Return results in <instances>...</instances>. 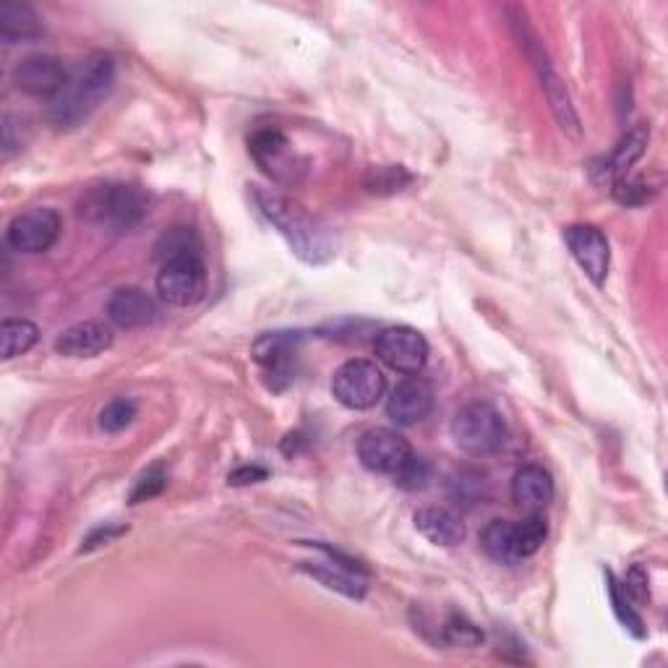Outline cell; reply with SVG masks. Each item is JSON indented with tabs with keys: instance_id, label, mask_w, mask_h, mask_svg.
I'll list each match as a JSON object with an SVG mask.
<instances>
[{
	"instance_id": "obj_5",
	"label": "cell",
	"mask_w": 668,
	"mask_h": 668,
	"mask_svg": "<svg viewBox=\"0 0 668 668\" xmlns=\"http://www.w3.org/2000/svg\"><path fill=\"white\" fill-rule=\"evenodd\" d=\"M387 379L372 361L353 358L332 376V395L347 410H368L384 397Z\"/></svg>"
},
{
	"instance_id": "obj_18",
	"label": "cell",
	"mask_w": 668,
	"mask_h": 668,
	"mask_svg": "<svg viewBox=\"0 0 668 668\" xmlns=\"http://www.w3.org/2000/svg\"><path fill=\"white\" fill-rule=\"evenodd\" d=\"M418 533L434 543V546L452 549L465 539V525L455 512L445 507H424L416 512Z\"/></svg>"
},
{
	"instance_id": "obj_20",
	"label": "cell",
	"mask_w": 668,
	"mask_h": 668,
	"mask_svg": "<svg viewBox=\"0 0 668 668\" xmlns=\"http://www.w3.org/2000/svg\"><path fill=\"white\" fill-rule=\"evenodd\" d=\"M45 34V27L29 6L3 3L0 6V38L6 42H29Z\"/></svg>"
},
{
	"instance_id": "obj_17",
	"label": "cell",
	"mask_w": 668,
	"mask_h": 668,
	"mask_svg": "<svg viewBox=\"0 0 668 668\" xmlns=\"http://www.w3.org/2000/svg\"><path fill=\"white\" fill-rule=\"evenodd\" d=\"M554 478L541 465H522L512 478V501L528 512H541L554 501Z\"/></svg>"
},
{
	"instance_id": "obj_37",
	"label": "cell",
	"mask_w": 668,
	"mask_h": 668,
	"mask_svg": "<svg viewBox=\"0 0 668 668\" xmlns=\"http://www.w3.org/2000/svg\"><path fill=\"white\" fill-rule=\"evenodd\" d=\"M264 478H267L264 468H259V465H243V468L232 470V473L228 476V481L232 486H249V483L264 481Z\"/></svg>"
},
{
	"instance_id": "obj_16",
	"label": "cell",
	"mask_w": 668,
	"mask_h": 668,
	"mask_svg": "<svg viewBox=\"0 0 668 668\" xmlns=\"http://www.w3.org/2000/svg\"><path fill=\"white\" fill-rule=\"evenodd\" d=\"M113 345V330L105 322H79L61 332L55 340V351L65 358H94Z\"/></svg>"
},
{
	"instance_id": "obj_19",
	"label": "cell",
	"mask_w": 668,
	"mask_h": 668,
	"mask_svg": "<svg viewBox=\"0 0 668 668\" xmlns=\"http://www.w3.org/2000/svg\"><path fill=\"white\" fill-rule=\"evenodd\" d=\"M648 136H650V131H648V126H645V123L632 128L629 134L624 136L619 144H616L612 155H608V159H604V165L598 167V178L608 180V184H616V180L627 176L629 167L645 155V147H648Z\"/></svg>"
},
{
	"instance_id": "obj_24",
	"label": "cell",
	"mask_w": 668,
	"mask_h": 668,
	"mask_svg": "<svg viewBox=\"0 0 668 668\" xmlns=\"http://www.w3.org/2000/svg\"><path fill=\"white\" fill-rule=\"evenodd\" d=\"M549 535L546 520L539 512H530V518L522 522H512V556L514 562L539 554L543 541Z\"/></svg>"
},
{
	"instance_id": "obj_30",
	"label": "cell",
	"mask_w": 668,
	"mask_h": 668,
	"mask_svg": "<svg viewBox=\"0 0 668 668\" xmlns=\"http://www.w3.org/2000/svg\"><path fill=\"white\" fill-rule=\"evenodd\" d=\"M431 473H434L431 462H428L426 457L413 452L408 460L403 462V468H399L392 478H395V483L403 491H420L426 489L428 481H431Z\"/></svg>"
},
{
	"instance_id": "obj_7",
	"label": "cell",
	"mask_w": 668,
	"mask_h": 668,
	"mask_svg": "<svg viewBox=\"0 0 668 668\" xmlns=\"http://www.w3.org/2000/svg\"><path fill=\"white\" fill-rule=\"evenodd\" d=\"M251 157L278 184H295L306 170V163L290 147L288 136L280 128H259L249 139Z\"/></svg>"
},
{
	"instance_id": "obj_34",
	"label": "cell",
	"mask_w": 668,
	"mask_h": 668,
	"mask_svg": "<svg viewBox=\"0 0 668 668\" xmlns=\"http://www.w3.org/2000/svg\"><path fill=\"white\" fill-rule=\"evenodd\" d=\"M612 186H614L616 201H622V205H627V207L645 205V201L650 199L648 186H645L643 180H632L629 176H624V178H619V180H616V184H612Z\"/></svg>"
},
{
	"instance_id": "obj_36",
	"label": "cell",
	"mask_w": 668,
	"mask_h": 668,
	"mask_svg": "<svg viewBox=\"0 0 668 668\" xmlns=\"http://www.w3.org/2000/svg\"><path fill=\"white\" fill-rule=\"evenodd\" d=\"M126 530H128V528H115V525H103V528L92 530L90 539L84 541L82 551H92V549H97V546H107V543L118 539V535L126 533Z\"/></svg>"
},
{
	"instance_id": "obj_26",
	"label": "cell",
	"mask_w": 668,
	"mask_h": 668,
	"mask_svg": "<svg viewBox=\"0 0 668 668\" xmlns=\"http://www.w3.org/2000/svg\"><path fill=\"white\" fill-rule=\"evenodd\" d=\"M40 340L38 324H32L29 319H6L0 326V343H3V358H19L32 351Z\"/></svg>"
},
{
	"instance_id": "obj_32",
	"label": "cell",
	"mask_w": 668,
	"mask_h": 668,
	"mask_svg": "<svg viewBox=\"0 0 668 668\" xmlns=\"http://www.w3.org/2000/svg\"><path fill=\"white\" fill-rule=\"evenodd\" d=\"M165 486H167L165 468L163 465H152V468H147L139 476V481H136L134 491H131V497H128V504H142V501L159 497V493L165 491Z\"/></svg>"
},
{
	"instance_id": "obj_33",
	"label": "cell",
	"mask_w": 668,
	"mask_h": 668,
	"mask_svg": "<svg viewBox=\"0 0 668 668\" xmlns=\"http://www.w3.org/2000/svg\"><path fill=\"white\" fill-rule=\"evenodd\" d=\"M606 580H608V593H612L614 614L619 616V622L624 624V627H627V629L632 632V635H635V637H643V635H645L643 622H640V616H637V614L629 608V598H627V593H624V587H622L619 583H616L612 572H606Z\"/></svg>"
},
{
	"instance_id": "obj_23",
	"label": "cell",
	"mask_w": 668,
	"mask_h": 668,
	"mask_svg": "<svg viewBox=\"0 0 668 668\" xmlns=\"http://www.w3.org/2000/svg\"><path fill=\"white\" fill-rule=\"evenodd\" d=\"M447 489H449V499L457 501V504L465 507V510H473V507L483 504V501L489 499V481H486L481 470H473V468L457 470V473L449 478Z\"/></svg>"
},
{
	"instance_id": "obj_14",
	"label": "cell",
	"mask_w": 668,
	"mask_h": 668,
	"mask_svg": "<svg viewBox=\"0 0 668 668\" xmlns=\"http://www.w3.org/2000/svg\"><path fill=\"white\" fill-rule=\"evenodd\" d=\"M434 410V389L431 384L418 379L399 382L387 399V416L395 420L397 426H416L420 420H426Z\"/></svg>"
},
{
	"instance_id": "obj_8",
	"label": "cell",
	"mask_w": 668,
	"mask_h": 668,
	"mask_svg": "<svg viewBox=\"0 0 668 668\" xmlns=\"http://www.w3.org/2000/svg\"><path fill=\"white\" fill-rule=\"evenodd\" d=\"M61 215L50 207H34L17 215L6 230V243L19 253L50 251L61 238Z\"/></svg>"
},
{
	"instance_id": "obj_22",
	"label": "cell",
	"mask_w": 668,
	"mask_h": 668,
	"mask_svg": "<svg viewBox=\"0 0 668 668\" xmlns=\"http://www.w3.org/2000/svg\"><path fill=\"white\" fill-rule=\"evenodd\" d=\"M155 259L159 264H173V261L201 259V238L196 236L194 228H170L157 238Z\"/></svg>"
},
{
	"instance_id": "obj_2",
	"label": "cell",
	"mask_w": 668,
	"mask_h": 668,
	"mask_svg": "<svg viewBox=\"0 0 668 668\" xmlns=\"http://www.w3.org/2000/svg\"><path fill=\"white\" fill-rule=\"evenodd\" d=\"M253 201H257L259 212L267 217V222L285 238L298 259L319 267L334 257L330 232L295 201L285 199L278 191H270V188H253Z\"/></svg>"
},
{
	"instance_id": "obj_10",
	"label": "cell",
	"mask_w": 668,
	"mask_h": 668,
	"mask_svg": "<svg viewBox=\"0 0 668 668\" xmlns=\"http://www.w3.org/2000/svg\"><path fill=\"white\" fill-rule=\"evenodd\" d=\"M157 293L170 306H194L207 295V270L201 259L173 261L159 267Z\"/></svg>"
},
{
	"instance_id": "obj_15",
	"label": "cell",
	"mask_w": 668,
	"mask_h": 668,
	"mask_svg": "<svg viewBox=\"0 0 668 668\" xmlns=\"http://www.w3.org/2000/svg\"><path fill=\"white\" fill-rule=\"evenodd\" d=\"M107 319L118 330H142L157 319V303L142 288H118L107 301Z\"/></svg>"
},
{
	"instance_id": "obj_12",
	"label": "cell",
	"mask_w": 668,
	"mask_h": 668,
	"mask_svg": "<svg viewBox=\"0 0 668 668\" xmlns=\"http://www.w3.org/2000/svg\"><path fill=\"white\" fill-rule=\"evenodd\" d=\"M413 455L408 439L392 428H372L358 441V460L366 470L379 476H395L403 462Z\"/></svg>"
},
{
	"instance_id": "obj_21",
	"label": "cell",
	"mask_w": 668,
	"mask_h": 668,
	"mask_svg": "<svg viewBox=\"0 0 668 668\" xmlns=\"http://www.w3.org/2000/svg\"><path fill=\"white\" fill-rule=\"evenodd\" d=\"M295 355V337L290 332H274V334H264V337L257 340L253 345V358H257L261 366H267L274 376H285L290 379V358Z\"/></svg>"
},
{
	"instance_id": "obj_9",
	"label": "cell",
	"mask_w": 668,
	"mask_h": 668,
	"mask_svg": "<svg viewBox=\"0 0 668 668\" xmlns=\"http://www.w3.org/2000/svg\"><path fill=\"white\" fill-rule=\"evenodd\" d=\"M376 355L382 363H387L392 372L399 374H420L428 361L426 337L413 326H387L376 337Z\"/></svg>"
},
{
	"instance_id": "obj_11",
	"label": "cell",
	"mask_w": 668,
	"mask_h": 668,
	"mask_svg": "<svg viewBox=\"0 0 668 668\" xmlns=\"http://www.w3.org/2000/svg\"><path fill=\"white\" fill-rule=\"evenodd\" d=\"M566 249L572 259L577 261L580 270L591 278L595 285H604L608 278V264H612V249H608V238L593 225H572L564 230Z\"/></svg>"
},
{
	"instance_id": "obj_27",
	"label": "cell",
	"mask_w": 668,
	"mask_h": 668,
	"mask_svg": "<svg viewBox=\"0 0 668 668\" xmlns=\"http://www.w3.org/2000/svg\"><path fill=\"white\" fill-rule=\"evenodd\" d=\"M481 546L493 562L499 564H514L512 556V522L507 520H493L483 528L481 533Z\"/></svg>"
},
{
	"instance_id": "obj_31",
	"label": "cell",
	"mask_w": 668,
	"mask_h": 668,
	"mask_svg": "<svg viewBox=\"0 0 668 668\" xmlns=\"http://www.w3.org/2000/svg\"><path fill=\"white\" fill-rule=\"evenodd\" d=\"M410 180H413L410 173L399 165L374 167L366 178V188L372 194H395V191H403Z\"/></svg>"
},
{
	"instance_id": "obj_29",
	"label": "cell",
	"mask_w": 668,
	"mask_h": 668,
	"mask_svg": "<svg viewBox=\"0 0 668 668\" xmlns=\"http://www.w3.org/2000/svg\"><path fill=\"white\" fill-rule=\"evenodd\" d=\"M136 416H139V408H136L134 399L118 397L100 410V428H103L105 434H121L134 424Z\"/></svg>"
},
{
	"instance_id": "obj_4",
	"label": "cell",
	"mask_w": 668,
	"mask_h": 668,
	"mask_svg": "<svg viewBox=\"0 0 668 668\" xmlns=\"http://www.w3.org/2000/svg\"><path fill=\"white\" fill-rule=\"evenodd\" d=\"M455 445L470 457H489L507 441V424L489 403H468L452 418Z\"/></svg>"
},
{
	"instance_id": "obj_28",
	"label": "cell",
	"mask_w": 668,
	"mask_h": 668,
	"mask_svg": "<svg viewBox=\"0 0 668 668\" xmlns=\"http://www.w3.org/2000/svg\"><path fill=\"white\" fill-rule=\"evenodd\" d=\"M437 640L447 645H460V648H476L483 643V632L473 622L465 619L462 614H449L447 622L437 627Z\"/></svg>"
},
{
	"instance_id": "obj_3",
	"label": "cell",
	"mask_w": 668,
	"mask_h": 668,
	"mask_svg": "<svg viewBox=\"0 0 668 668\" xmlns=\"http://www.w3.org/2000/svg\"><path fill=\"white\" fill-rule=\"evenodd\" d=\"M147 196L131 184H100L86 188L76 205V215L90 225L113 232H131L147 217Z\"/></svg>"
},
{
	"instance_id": "obj_13",
	"label": "cell",
	"mask_w": 668,
	"mask_h": 668,
	"mask_svg": "<svg viewBox=\"0 0 668 668\" xmlns=\"http://www.w3.org/2000/svg\"><path fill=\"white\" fill-rule=\"evenodd\" d=\"M69 71L53 55H29L13 69V84L19 92L38 100H53L63 90Z\"/></svg>"
},
{
	"instance_id": "obj_25",
	"label": "cell",
	"mask_w": 668,
	"mask_h": 668,
	"mask_svg": "<svg viewBox=\"0 0 668 668\" xmlns=\"http://www.w3.org/2000/svg\"><path fill=\"white\" fill-rule=\"evenodd\" d=\"M303 572H309L311 577L319 580V583L330 587V591H337L347 595V598L361 601L363 595H366V585H363V580L358 577V572L345 570V566L340 564H330V566H309L303 564Z\"/></svg>"
},
{
	"instance_id": "obj_1",
	"label": "cell",
	"mask_w": 668,
	"mask_h": 668,
	"mask_svg": "<svg viewBox=\"0 0 668 668\" xmlns=\"http://www.w3.org/2000/svg\"><path fill=\"white\" fill-rule=\"evenodd\" d=\"M115 86V58L92 53L69 71L63 90L50 100L48 121L55 128H76L105 103Z\"/></svg>"
},
{
	"instance_id": "obj_35",
	"label": "cell",
	"mask_w": 668,
	"mask_h": 668,
	"mask_svg": "<svg viewBox=\"0 0 668 668\" xmlns=\"http://www.w3.org/2000/svg\"><path fill=\"white\" fill-rule=\"evenodd\" d=\"M624 593H627L629 601H637V604H645V601L650 598L648 577H645V572L640 570V566H635V570L627 575V580H624Z\"/></svg>"
},
{
	"instance_id": "obj_6",
	"label": "cell",
	"mask_w": 668,
	"mask_h": 668,
	"mask_svg": "<svg viewBox=\"0 0 668 668\" xmlns=\"http://www.w3.org/2000/svg\"><path fill=\"white\" fill-rule=\"evenodd\" d=\"M520 27H522L520 29V45H522V50H525V55L530 58V63H533L535 74H539L541 90H543V94H546L551 113H554L559 126H562L566 134L575 136V139H577V136H580V118H577L575 107H572L570 92H566L564 82L559 79L554 65H551L546 50H543L541 42L528 32L525 24H520Z\"/></svg>"
}]
</instances>
